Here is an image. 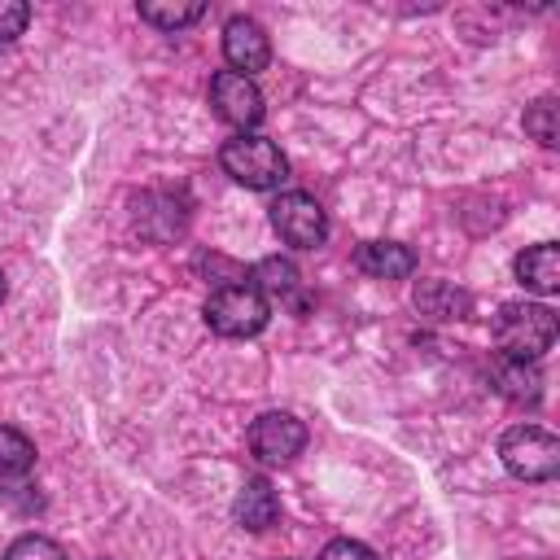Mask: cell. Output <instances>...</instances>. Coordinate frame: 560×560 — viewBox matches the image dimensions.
Instances as JSON below:
<instances>
[{
    "label": "cell",
    "mask_w": 560,
    "mask_h": 560,
    "mask_svg": "<svg viewBox=\"0 0 560 560\" xmlns=\"http://www.w3.org/2000/svg\"><path fill=\"white\" fill-rule=\"evenodd\" d=\"M315 560H376V551L368 542H359V538H332Z\"/></svg>",
    "instance_id": "21"
},
{
    "label": "cell",
    "mask_w": 560,
    "mask_h": 560,
    "mask_svg": "<svg viewBox=\"0 0 560 560\" xmlns=\"http://www.w3.org/2000/svg\"><path fill=\"white\" fill-rule=\"evenodd\" d=\"M249 284L267 298H280V302H289L293 293H298V284H302V276H298V267L289 262V258H262L254 271H249Z\"/></svg>",
    "instance_id": "14"
},
{
    "label": "cell",
    "mask_w": 560,
    "mask_h": 560,
    "mask_svg": "<svg viewBox=\"0 0 560 560\" xmlns=\"http://www.w3.org/2000/svg\"><path fill=\"white\" fill-rule=\"evenodd\" d=\"M223 57H228V66H232L236 74L249 79L254 70H262V66L271 61L267 31H262L254 18H245V13L228 18V26H223Z\"/></svg>",
    "instance_id": "8"
},
{
    "label": "cell",
    "mask_w": 560,
    "mask_h": 560,
    "mask_svg": "<svg viewBox=\"0 0 560 560\" xmlns=\"http://www.w3.org/2000/svg\"><path fill=\"white\" fill-rule=\"evenodd\" d=\"M232 516H236L241 529L262 534V529H271V525L280 521V499H276V490H271L262 477H249V481L236 490V499H232Z\"/></svg>",
    "instance_id": "10"
},
{
    "label": "cell",
    "mask_w": 560,
    "mask_h": 560,
    "mask_svg": "<svg viewBox=\"0 0 560 560\" xmlns=\"http://www.w3.org/2000/svg\"><path fill=\"white\" fill-rule=\"evenodd\" d=\"M4 560H66V551L44 534H22V538L9 542Z\"/></svg>",
    "instance_id": "18"
},
{
    "label": "cell",
    "mask_w": 560,
    "mask_h": 560,
    "mask_svg": "<svg viewBox=\"0 0 560 560\" xmlns=\"http://www.w3.org/2000/svg\"><path fill=\"white\" fill-rule=\"evenodd\" d=\"M556 311L542 306V302H508L499 306L494 315V341H499V354H512V359H538L556 346Z\"/></svg>",
    "instance_id": "1"
},
{
    "label": "cell",
    "mask_w": 560,
    "mask_h": 560,
    "mask_svg": "<svg viewBox=\"0 0 560 560\" xmlns=\"http://www.w3.org/2000/svg\"><path fill=\"white\" fill-rule=\"evenodd\" d=\"M525 131H529L542 149H556V101H551V96H538V101L525 109Z\"/></svg>",
    "instance_id": "17"
},
{
    "label": "cell",
    "mask_w": 560,
    "mask_h": 560,
    "mask_svg": "<svg viewBox=\"0 0 560 560\" xmlns=\"http://www.w3.org/2000/svg\"><path fill=\"white\" fill-rule=\"evenodd\" d=\"M416 311L429 315V319H468L472 311V298L464 289H455L451 280H420L416 284Z\"/></svg>",
    "instance_id": "11"
},
{
    "label": "cell",
    "mask_w": 560,
    "mask_h": 560,
    "mask_svg": "<svg viewBox=\"0 0 560 560\" xmlns=\"http://www.w3.org/2000/svg\"><path fill=\"white\" fill-rule=\"evenodd\" d=\"M35 464V442L9 424H0V481L4 477H26Z\"/></svg>",
    "instance_id": "15"
},
{
    "label": "cell",
    "mask_w": 560,
    "mask_h": 560,
    "mask_svg": "<svg viewBox=\"0 0 560 560\" xmlns=\"http://www.w3.org/2000/svg\"><path fill=\"white\" fill-rule=\"evenodd\" d=\"M267 315H271V306L249 280L245 284H223L206 298V324L219 337H254V332H262Z\"/></svg>",
    "instance_id": "4"
},
{
    "label": "cell",
    "mask_w": 560,
    "mask_h": 560,
    "mask_svg": "<svg viewBox=\"0 0 560 560\" xmlns=\"http://www.w3.org/2000/svg\"><path fill=\"white\" fill-rule=\"evenodd\" d=\"M490 385L512 398V402H538L542 394V372L529 359H512V354H494L490 359Z\"/></svg>",
    "instance_id": "9"
},
{
    "label": "cell",
    "mask_w": 560,
    "mask_h": 560,
    "mask_svg": "<svg viewBox=\"0 0 560 560\" xmlns=\"http://www.w3.org/2000/svg\"><path fill=\"white\" fill-rule=\"evenodd\" d=\"M0 503L13 508V512H39V508H44L39 490H35L26 477H4V481H0Z\"/></svg>",
    "instance_id": "19"
},
{
    "label": "cell",
    "mask_w": 560,
    "mask_h": 560,
    "mask_svg": "<svg viewBox=\"0 0 560 560\" xmlns=\"http://www.w3.org/2000/svg\"><path fill=\"white\" fill-rule=\"evenodd\" d=\"M271 228L280 232V241L284 245H293V249H315V245H324V236H328V214H324V206L311 197V192H280L276 201H271Z\"/></svg>",
    "instance_id": "5"
},
{
    "label": "cell",
    "mask_w": 560,
    "mask_h": 560,
    "mask_svg": "<svg viewBox=\"0 0 560 560\" xmlns=\"http://www.w3.org/2000/svg\"><path fill=\"white\" fill-rule=\"evenodd\" d=\"M302 446H306V424L293 411H267L249 424V451L267 468L293 464L302 455Z\"/></svg>",
    "instance_id": "6"
},
{
    "label": "cell",
    "mask_w": 560,
    "mask_h": 560,
    "mask_svg": "<svg viewBox=\"0 0 560 560\" xmlns=\"http://www.w3.org/2000/svg\"><path fill=\"white\" fill-rule=\"evenodd\" d=\"M26 22H31V4H22V0H0V44L18 39V35L26 31Z\"/></svg>",
    "instance_id": "20"
},
{
    "label": "cell",
    "mask_w": 560,
    "mask_h": 560,
    "mask_svg": "<svg viewBox=\"0 0 560 560\" xmlns=\"http://www.w3.org/2000/svg\"><path fill=\"white\" fill-rule=\"evenodd\" d=\"M210 109H214V118H223L241 136V131L262 122V92L254 88V79H245L236 70H219L210 79Z\"/></svg>",
    "instance_id": "7"
},
{
    "label": "cell",
    "mask_w": 560,
    "mask_h": 560,
    "mask_svg": "<svg viewBox=\"0 0 560 560\" xmlns=\"http://www.w3.org/2000/svg\"><path fill=\"white\" fill-rule=\"evenodd\" d=\"M359 267L376 280H407L416 271V254L398 241H368L359 249Z\"/></svg>",
    "instance_id": "13"
},
{
    "label": "cell",
    "mask_w": 560,
    "mask_h": 560,
    "mask_svg": "<svg viewBox=\"0 0 560 560\" xmlns=\"http://www.w3.org/2000/svg\"><path fill=\"white\" fill-rule=\"evenodd\" d=\"M0 302H4V276H0Z\"/></svg>",
    "instance_id": "22"
},
{
    "label": "cell",
    "mask_w": 560,
    "mask_h": 560,
    "mask_svg": "<svg viewBox=\"0 0 560 560\" xmlns=\"http://www.w3.org/2000/svg\"><path fill=\"white\" fill-rule=\"evenodd\" d=\"M201 13H206V4H201V0H192V4H171V0H144V4H140V18H144V22H153V26H162V31H179V26L197 22Z\"/></svg>",
    "instance_id": "16"
},
{
    "label": "cell",
    "mask_w": 560,
    "mask_h": 560,
    "mask_svg": "<svg viewBox=\"0 0 560 560\" xmlns=\"http://www.w3.org/2000/svg\"><path fill=\"white\" fill-rule=\"evenodd\" d=\"M516 280L534 293H556L560 289V249L551 241L529 245L525 254H516Z\"/></svg>",
    "instance_id": "12"
},
{
    "label": "cell",
    "mask_w": 560,
    "mask_h": 560,
    "mask_svg": "<svg viewBox=\"0 0 560 560\" xmlns=\"http://www.w3.org/2000/svg\"><path fill=\"white\" fill-rule=\"evenodd\" d=\"M499 455H503V468L521 481H551L560 472V442L538 424L508 429L499 442Z\"/></svg>",
    "instance_id": "3"
},
{
    "label": "cell",
    "mask_w": 560,
    "mask_h": 560,
    "mask_svg": "<svg viewBox=\"0 0 560 560\" xmlns=\"http://www.w3.org/2000/svg\"><path fill=\"white\" fill-rule=\"evenodd\" d=\"M219 166L245 184V188H276L284 175H289V158L267 140V136H232L223 149H219Z\"/></svg>",
    "instance_id": "2"
}]
</instances>
